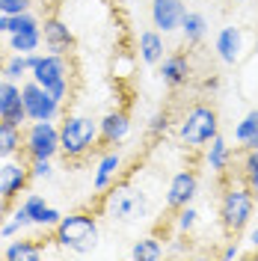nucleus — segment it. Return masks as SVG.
<instances>
[{
  "label": "nucleus",
  "mask_w": 258,
  "mask_h": 261,
  "mask_svg": "<svg viewBox=\"0 0 258 261\" xmlns=\"http://www.w3.org/2000/svg\"><path fill=\"white\" fill-rule=\"evenodd\" d=\"M255 202L258 196L243 181H226V187L220 193V205H217V217H220V228L228 238H238L252 226Z\"/></svg>",
  "instance_id": "1"
},
{
  "label": "nucleus",
  "mask_w": 258,
  "mask_h": 261,
  "mask_svg": "<svg viewBox=\"0 0 258 261\" xmlns=\"http://www.w3.org/2000/svg\"><path fill=\"white\" fill-rule=\"evenodd\" d=\"M98 217L92 211H71L63 214V220L57 223V228L50 231V241L54 246H60L65 252H74V255H89L98 246Z\"/></svg>",
  "instance_id": "2"
},
{
  "label": "nucleus",
  "mask_w": 258,
  "mask_h": 261,
  "mask_svg": "<svg viewBox=\"0 0 258 261\" xmlns=\"http://www.w3.org/2000/svg\"><path fill=\"white\" fill-rule=\"evenodd\" d=\"M98 143V119L86 113H65L60 119V154L65 161L78 163L89 158Z\"/></svg>",
  "instance_id": "3"
},
{
  "label": "nucleus",
  "mask_w": 258,
  "mask_h": 261,
  "mask_svg": "<svg viewBox=\"0 0 258 261\" xmlns=\"http://www.w3.org/2000/svg\"><path fill=\"white\" fill-rule=\"evenodd\" d=\"M217 134H220V113L208 101H196L193 107H187V113L178 119V140L190 151L205 148Z\"/></svg>",
  "instance_id": "4"
},
{
  "label": "nucleus",
  "mask_w": 258,
  "mask_h": 261,
  "mask_svg": "<svg viewBox=\"0 0 258 261\" xmlns=\"http://www.w3.org/2000/svg\"><path fill=\"white\" fill-rule=\"evenodd\" d=\"M30 77L39 86H45L57 101H68L71 95V77H74V68H71V60L63 57V54H33V71Z\"/></svg>",
  "instance_id": "5"
},
{
  "label": "nucleus",
  "mask_w": 258,
  "mask_h": 261,
  "mask_svg": "<svg viewBox=\"0 0 258 261\" xmlns=\"http://www.w3.org/2000/svg\"><path fill=\"white\" fill-rule=\"evenodd\" d=\"M60 154V125L57 122H27L24 125V158H48Z\"/></svg>",
  "instance_id": "6"
},
{
  "label": "nucleus",
  "mask_w": 258,
  "mask_h": 261,
  "mask_svg": "<svg viewBox=\"0 0 258 261\" xmlns=\"http://www.w3.org/2000/svg\"><path fill=\"white\" fill-rule=\"evenodd\" d=\"M21 98H24V110H27L30 122H57L63 116V101H57L45 86H39L33 77H27L21 83Z\"/></svg>",
  "instance_id": "7"
},
{
  "label": "nucleus",
  "mask_w": 258,
  "mask_h": 261,
  "mask_svg": "<svg viewBox=\"0 0 258 261\" xmlns=\"http://www.w3.org/2000/svg\"><path fill=\"white\" fill-rule=\"evenodd\" d=\"M30 181L33 178H30V166H27V161H21V158L3 161V166H0V196H3L6 202L15 205L18 196L27 193Z\"/></svg>",
  "instance_id": "8"
},
{
  "label": "nucleus",
  "mask_w": 258,
  "mask_h": 261,
  "mask_svg": "<svg viewBox=\"0 0 258 261\" xmlns=\"http://www.w3.org/2000/svg\"><path fill=\"white\" fill-rule=\"evenodd\" d=\"M42 42H45V50L63 54V57H71V50L78 48V39H74L71 27L57 12L42 18Z\"/></svg>",
  "instance_id": "9"
},
{
  "label": "nucleus",
  "mask_w": 258,
  "mask_h": 261,
  "mask_svg": "<svg viewBox=\"0 0 258 261\" xmlns=\"http://www.w3.org/2000/svg\"><path fill=\"white\" fill-rule=\"evenodd\" d=\"M196 196H199V175H196V169H178L175 175L169 178V187H166V208L178 211L184 205H193Z\"/></svg>",
  "instance_id": "10"
},
{
  "label": "nucleus",
  "mask_w": 258,
  "mask_h": 261,
  "mask_svg": "<svg viewBox=\"0 0 258 261\" xmlns=\"http://www.w3.org/2000/svg\"><path fill=\"white\" fill-rule=\"evenodd\" d=\"M184 15H187V3H184V0H151V3H148L151 27L161 30L163 36L175 33L178 27H181Z\"/></svg>",
  "instance_id": "11"
},
{
  "label": "nucleus",
  "mask_w": 258,
  "mask_h": 261,
  "mask_svg": "<svg viewBox=\"0 0 258 261\" xmlns=\"http://www.w3.org/2000/svg\"><path fill=\"white\" fill-rule=\"evenodd\" d=\"M134 130V122H131V113L116 107V110H107V113L98 119V140L104 146H122Z\"/></svg>",
  "instance_id": "12"
},
{
  "label": "nucleus",
  "mask_w": 258,
  "mask_h": 261,
  "mask_svg": "<svg viewBox=\"0 0 258 261\" xmlns=\"http://www.w3.org/2000/svg\"><path fill=\"white\" fill-rule=\"evenodd\" d=\"M0 119L15 128H24L30 122L24 110V98H21V83L6 81V77H0Z\"/></svg>",
  "instance_id": "13"
},
{
  "label": "nucleus",
  "mask_w": 258,
  "mask_h": 261,
  "mask_svg": "<svg viewBox=\"0 0 258 261\" xmlns=\"http://www.w3.org/2000/svg\"><path fill=\"white\" fill-rule=\"evenodd\" d=\"M107 211H110L113 220L128 223V220H134V217H143L145 214V196L137 193V190L119 187V190H113L110 199H107Z\"/></svg>",
  "instance_id": "14"
},
{
  "label": "nucleus",
  "mask_w": 258,
  "mask_h": 261,
  "mask_svg": "<svg viewBox=\"0 0 258 261\" xmlns=\"http://www.w3.org/2000/svg\"><path fill=\"white\" fill-rule=\"evenodd\" d=\"M122 169H125V158H122V151L119 146L116 148H107L95 163V172H92V187H95V193H104V190H110L119 175H122Z\"/></svg>",
  "instance_id": "15"
},
{
  "label": "nucleus",
  "mask_w": 258,
  "mask_h": 261,
  "mask_svg": "<svg viewBox=\"0 0 258 261\" xmlns=\"http://www.w3.org/2000/svg\"><path fill=\"white\" fill-rule=\"evenodd\" d=\"M161 81L169 86V89H181L187 86L190 77H193V65H190V57L184 50H175V54H166L161 60Z\"/></svg>",
  "instance_id": "16"
},
{
  "label": "nucleus",
  "mask_w": 258,
  "mask_h": 261,
  "mask_svg": "<svg viewBox=\"0 0 258 261\" xmlns=\"http://www.w3.org/2000/svg\"><path fill=\"white\" fill-rule=\"evenodd\" d=\"M214 50H217V60L223 65H238L243 57V30L235 24L220 27V33L214 36Z\"/></svg>",
  "instance_id": "17"
},
{
  "label": "nucleus",
  "mask_w": 258,
  "mask_h": 261,
  "mask_svg": "<svg viewBox=\"0 0 258 261\" xmlns=\"http://www.w3.org/2000/svg\"><path fill=\"white\" fill-rule=\"evenodd\" d=\"M231 163H235V151L226 143V137L217 134L208 146H205V166H208V172H214V175H226L228 169H231Z\"/></svg>",
  "instance_id": "18"
},
{
  "label": "nucleus",
  "mask_w": 258,
  "mask_h": 261,
  "mask_svg": "<svg viewBox=\"0 0 258 261\" xmlns=\"http://www.w3.org/2000/svg\"><path fill=\"white\" fill-rule=\"evenodd\" d=\"M3 258L6 261H39L45 258V241L39 238H9L6 249H3Z\"/></svg>",
  "instance_id": "19"
},
{
  "label": "nucleus",
  "mask_w": 258,
  "mask_h": 261,
  "mask_svg": "<svg viewBox=\"0 0 258 261\" xmlns=\"http://www.w3.org/2000/svg\"><path fill=\"white\" fill-rule=\"evenodd\" d=\"M166 36L161 30H143L137 36V57L143 60L145 65H161V60L166 57Z\"/></svg>",
  "instance_id": "20"
},
{
  "label": "nucleus",
  "mask_w": 258,
  "mask_h": 261,
  "mask_svg": "<svg viewBox=\"0 0 258 261\" xmlns=\"http://www.w3.org/2000/svg\"><path fill=\"white\" fill-rule=\"evenodd\" d=\"M231 140L241 151H249V148H258V107L246 110L241 116V122L231 130Z\"/></svg>",
  "instance_id": "21"
},
{
  "label": "nucleus",
  "mask_w": 258,
  "mask_h": 261,
  "mask_svg": "<svg viewBox=\"0 0 258 261\" xmlns=\"http://www.w3.org/2000/svg\"><path fill=\"white\" fill-rule=\"evenodd\" d=\"M178 33H181V42H184L187 48H196V45H202L205 36H208V18L202 15V12H190V9H187V15L181 21Z\"/></svg>",
  "instance_id": "22"
},
{
  "label": "nucleus",
  "mask_w": 258,
  "mask_h": 261,
  "mask_svg": "<svg viewBox=\"0 0 258 261\" xmlns=\"http://www.w3.org/2000/svg\"><path fill=\"white\" fill-rule=\"evenodd\" d=\"M24 154V128H15L0 119V161H12Z\"/></svg>",
  "instance_id": "23"
},
{
  "label": "nucleus",
  "mask_w": 258,
  "mask_h": 261,
  "mask_svg": "<svg viewBox=\"0 0 258 261\" xmlns=\"http://www.w3.org/2000/svg\"><path fill=\"white\" fill-rule=\"evenodd\" d=\"M30 71H33V54H9L0 65V77L15 83H24L30 77Z\"/></svg>",
  "instance_id": "24"
},
{
  "label": "nucleus",
  "mask_w": 258,
  "mask_h": 261,
  "mask_svg": "<svg viewBox=\"0 0 258 261\" xmlns=\"http://www.w3.org/2000/svg\"><path fill=\"white\" fill-rule=\"evenodd\" d=\"M45 42H42V27H33V30H21L6 36V48L9 54H39Z\"/></svg>",
  "instance_id": "25"
},
{
  "label": "nucleus",
  "mask_w": 258,
  "mask_h": 261,
  "mask_svg": "<svg viewBox=\"0 0 258 261\" xmlns=\"http://www.w3.org/2000/svg\"><path fill=\"white\" fill-rule=\"evenodd\" d=\"M163 255H166V246L154 234H145L140 241H134V246H131V258L134 261H161Z\"/></svg>",
  "instance_id": "26"
},
{
  "label": "nucleus",
  "mask_w": 258,
  "mask_h": 261,
  "mask_svg": "<svg viewBox=\"0 0 258 261\" xmlns=\"http://www.w3.org/2000/svg\"><path fill=\"white\" fill-rule=\"evenodd\" d=\"M33 27H42V18L36 12H18V15H0V36H12L21 30H33Z\"/></svg>",
  "instance_id": "27"
},
{
  "label": "nucleus",
  "mask_w": 258,
  "mask_h": 261,
  "mask_svg": "<svg viewBox=\"0 0 258 261\" xmlns=\"http://www.w3.org/2000/svg\"><path fill=\"white\" fill-rule=\"evenodd\" d=\"M238 175L241 181L258 196V148H249V151H243L241 158V169H238Z\"/></svg>",
  "instance_id": "28"
},
{
  "label": "nucleus",
  "mask_w": 258,
  "mask_h": 261,
  "mask_svg": "<svg viewBox=\"0 0 258 261\" xmlns=\"http://www.w3.org/2000/svg\"><path fill=\"white\" fill-rule=\"evenodd\" d=\"M196 226H199V211L193 205H184L175 211V231L178 234H193Z\"/></svg>",
  "instance_id": "29"
},
{
  "label": "nucleus",
  "mask_w": 258,
  "mask_h": 261,
  "mask_svg": "<svg viewBox=\"0 0 258 261\" xmlns=\"http://www.w3.org/2000/svg\"><path fill=\"white\" fill-rule=\"evenodd\" d=\"M21 205H24V211H27V217H30L33 226L39 223V217H42L45 208H48V202H45V196L42 193H27L24 199H21Z\"/></svg>",
  "instance_id": "30"
},
{
  "label": "nucleus",
  "mask_w": 258,
  "mask_h": 261,
  "mask_svg": "<svg viewBox=\"0 0 258 261\" xmlns=\"http://www.w3.org/2000/svg\"><path fill=\"white\" fill-rule=\"evenodd\" d=\"M27 166H30V178L33 181H48V178H54V161H48V158L27 161Z\"/></svg>",
  "instance_id": "31"
},
{
  "label": "nucleus",
  "mask_w": 258,
  "mask_h": 261,
  "mask_svg": "<svg viewBox=\"0 0 258 261\" xmlns=\"http://www.w3.org/2000/svg\"><path fill=\"white\" fill-rule=\"evenodd\" d=\"M148 137H154V140H161V137H166L169 134V116L163 113V110H158V113H151V119H148Z\"/></svg>",
  "instance_id": "32"
},
{
  "label": "nucleus",
  "mask_w": 258,
  "mask_h": 261,
  "mask_svg": "<svg viewBox=\"0 0 258 261\" xmlns=\"http://www.w3.org/2000/svg\"><path fill=\"white\" fill-rule=\"evenodd\" d=\"M33 0H0V15H18V12H30Z\"/></svg>",
  "instance_id": "33"
},
{
  "label": "nucleus",
  "mask_w": 258,
  "mask_h": 261,
  "mask_svg": "<svg viewBox=\"0 0 258 261\" xmlns=\"http://www.w3.org/2000/svg\"><path fill=\"white\" fill-rule=\"evenodd\" d=\"M60 220H63V214L57 211L54 205H48V208H45V214L39 217V223H36V228H45V231H54V228H57V223H60Z\"/></svg>",
  "instance_id": "34"
},
{
  "label": "nucleus",
  "mask_w": 258,
  "mask_h": 261,
  "mask_svg": "<svg viewBox=\"0 0 258 261\" xmlns=\"http://www.w3.org/2000/svg\"><path fill=\"white\" fill-rule=\"evenodd\" d=\"M21 231H24V228H21V223H15V220L9 217V220H3V226H0V238H3V241H9V238L21 234Z\"/></svg>",
  "instance_id": "35"
},
{
  "label": "nucleus",
  "mask_w": 258,
  "mask_h": 261,
  "mask_svg": "<svg viewBox=\"0 0 258 261\" xmlns=\"http://www.w3.org/2000/svg\"><path fill=\"white\" fill-rule=\"evenodd\" d=\"M226 261H238V258H243V249H241V244L238 241H228L226 246H223V252H220Z\"/></svg>",
  "instance_id": "36"
},
{
  "label": "nucleus",
  "mask_w": 258,
  "mask_h": 261,
  "mask_svg": "<svg viewBox=\"0 0 258 261\" xmlns=\"http://www.w3.org/2000/svg\"><path fill=\"white\" fill-rule=\"evenodd\" d=\"M246 246H249L252 252L258 249V226H249V228H246Z\"/></svg>",
  "instance_id": "37"
},
{
  "label": "nucleus",
  "mask_w": 258,
  "mask_h": 261,
  "mask_svg": "<svg viewBox=\"0 0 258 261\" xmlns=\"http://www.w3.org/2000/svg\"><path fill=\"white\" fill-rule=\"evenodd\" d=\"M202 89H205V92H217V89H220V77H217V74L205 77V81H202Z\"/></svg>",
  "instance_id": "38"
},
{
  "label": "nucleus",
  "mask_w": 258,
  "mask_h": 261,
  "mask_svg": "<svg viewBox=\"0 0 258 261\" xmlns=\"http://www.w3.org/2000/svg\"><path fill=\"white\" fill-rule=\"evenodd\" d=\"M9 211H12V202H6V199L0 196V226H3V220L9 217Z\"/></svg>",
  "instance_id": "39"
},
{
  "label": "nucleus",
  "mask_w": 258,
  "mask_h": 261,
  "mask_svg": "<svg viewBox=\"0 0 258 261\" xmlns=\"http://www.w3.org/2000/svg\"><path fill=\"white\" fill-rule=\"evenodd\" d=\"M252 50H255V57H258V30H255V42H252Z\"/></svg>",
  "instance_id": "40"
},
{
  "label": "nucleus",
  "mask_w": 258,
  "mask_h": 261,
  "mask_svg": "<svg viewBox=\"0 0 258 261\" xmlns=\"http://www.w3.org/2000/svg\"><path fill=\"white\" fill-rule=\"evenodd\" d=\"M235 3H246V0H235Z\"/></svg>",
  "instance_id": "41"
},
{
  "label": "nucleus",
  "mask_w": 258,
  "mask_h": 261,
  "mask_svg": "<svg viewBox=\"0 0 258 261\" xmlns=\"http://www.w3.org/2000/svg\"><path fill=\"white\" fill-rule=\"evenodd\" d=\"M252 255H255V258H258V249H255V252H252Z\"/></svg>",
  "instance_id": "42"
}]
</instances>
